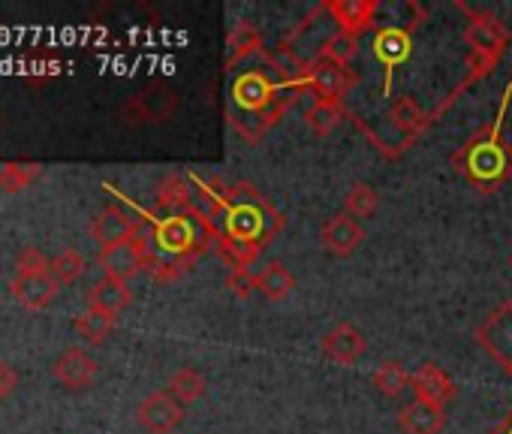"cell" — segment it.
Listing matches in <instances>:
<instances>
[{
	"mask_svg": "<svg viewBox=\"0 0 512 434\" xmlns=\"http://www.w3.org/2000/svg\"><path fill=\"white\" fill-rule=\"evenodd\" d=\"M193 187L199 190V196L205 199L202 214L208 217V224L217 236H229L238 242H250L266 248L278 230L284 227L281 211H275V205L256 190L253 184H220L217 178H196L190 175Z\"/></svg>",
	"mask_w": 512,
	"mask_h": 434,
	"instance_id": "obj_1",
	"label": "cell"
},
{
	"mask_svg": "<svg viewBox=\"0 0 512 434\" xmlns=\"http://www.w3.org/2000/svg\"><path fill=\"white\" fill-rule=\"evenodd\" d=\"M296 91H290L278 76H269L266 70H244L235 76L229 88V118L241 139L260 142L287 112V106L296 100Z\"/></svg>",
	"mask_w": 512,
	"mask_h": 434,
	"instance_id": "obj_2",
	"label": "cell"
},
{
	"mask_svg": "<svg viewBox=\"0 0 512 434\" xmlns=\"http://www.w3.org/2000/svg\"><path fill=\"white\" fill-rule=\"evenodd\" d=\"M509 97H512V85L503 91V103L497 109L494 124L488 130L476 133L473 139H467L464 148L455 154L458 172L479 190H491L512 175V145H506L500 136V121H503V112L509 106Z\"/></svg>",
	"mask_w": 512,
	"mask_h": 434,
	"instance_id": "obj_3",
	"label": "cell"
},
{
	"mask_svg": "<svg viewBox=\"0 0 512 434\" xmlns=\"http://www.w3.org/2000/svg\"><path fill=\"white\" fill-rule=\"evenodd\" d=\"M178 91L163 85V82H151L148 88H142L139 94H133L124 106H121V121L127 127H145V124H163L178 112Z\"/></svg>",
	"mask_w": 512,
	"mask_h": 434,
	"instance_id": "obj_4",
	"label": "cell"
},
{
	"mask_svg": "<svg viewBox=\"0 0 512 434\" xmlns=\"http://www.w3.org/2000/svg\"><path fill=\"white\" fill-rule=\"evenodd\" d=\"M479 347L506 371L512 374V299L500 302L476 329Z\"/></svg>",
	"mask_w": 512,
	"mask_h": 434,
	"instance_id": "obj_5",
	"label": "cell"
},
{
	"mask_svg": "<svg viewBox=\"0 0 512 434\" xmlns=\"http://www.w3.org/2000/svg\"><path fill=\"white\" fill-rule=\"evenodd\" d=\"M467 46L473 49V61L482 64V70H491L494 61L503 55V49L509 46V31L488 13H473V22L464 31Z\"/></svg>",
	"mask_w": 512,
	"mask_h": 434,
	"instance_id": "obj_6",
	"label": "cell"
},
{
	"mask_svg": "<svg viewBox=\"0 0 512 434\" xmlns=\"http://www.w3.org/2000/svg\"><path fill=\"white\" fill-rule=\"evenodd\" d=\"M97 266L103 269V278H112L121 284L136 278L145 269V236H142V230L127 242H118L112 248H100Z\"/></svg>",
	"mask_w": 512,
	"mask_h": 434,
	"instance_id": "obj_7",
	"label": "cell"
},
{
	"mask_svg": "<svg viewBox=\"0 0 512 434\" xmlns=\"http://www.w3.org/2000/svg\"><path fill=\"white\" fill-rule=\"evenodd\" d=\"M353 82H356V76L350 73V67L335 64V61H329L323 55L314 64H308V73H305V91H311L314 100L341 103V97L350 91Z\"/></svg>",
	"mask_w": 512,
	"mask_h": 434,
	"instance_id": "obj_8",
	"label": "cell"
},
{
	"mask_svg": "<svg viewBox=\"0 0 512 434\" xmlns=\"http://www.w3.org/2000/svg\"><path fill=\"white\" fill-rule=\"evenodd\" d=\"M136 416H139V425L148 434H172L181 425V419H184V404L172 392L157 389V392L142 398Z\"/></svg>",
	"mask_w": 512,
	"mask_h": 434,
	"instance_id": "obj_9",
	"label": "cell"
},
{
	"mask_svg": "<svg viewBox=\"0 0 512 434\" xmlns=\"http://www.w3.org/2000/svg\"><path fill=\"white\" fill-rule=\"evenodd\" d=\"M320 242L332 257H353L359 245L365 242V230L356 217L350 214H332L329 221L320 227Z\"/></svg>",
	"mask_w": 512,
	"mask_h": 434,
	"instance_id": "obj_10",
	"label": "cell"
},
{
	"mask_svg": "<svg viewBox=\"0 0 512 434\" xmlns=\"http://www.w3.org/2000/svg\"><path fill=\"white\" fill-rule=\"evenodd\" d=\"M371 49H374V58L380 61V67L386 70V94H389V88H392V73H395V70L410 58V52H413V37H410L407 28H380V31L374 34Z\"/></svg>",
	"mask_w": 512,
	"mask_h": 434,
	"instance_id": "obj_11",
	"label": "cell"
},
{
	"mask_svg": "<svg viewBox=\"0 0 512 434\" xmlns=\"http://www.w3.org/2000/svg\"><path fill=\"white\" fill-rule=\"evenodd\" d=\"M323 10L332 16L338 31H344L350 37H362L365 31L374 28L380 4L377 0H329Z\"/></svg>",
	"mask_w": 512,
	"mask_h": 434,
	"instance_id": "obj_12",
	"label": "cell"
},
{
	"mask_svg": "<svg viewBox=\"0 0 512 434\" xmlns=\"http://www.w3.org/2000/svg\"><path fill=\"white\" fill-rule=\"evenodd\" d=\"M97 371H100L97 359L82 347L64 350L52 365V374L64 389H88L97 380Z\"/></svg>",
	"mask_w": 512,
	"mask_h": 434,
	"instance_id": "obj_13",
	"label": "cell"
},
{
	"mask_svg": "<svg viewBox=\"0 0 512 434\" xmlns=\"http://www.w3.org/2000/svg\"><path fill=\"white\" fill-rule=\"evenodd\" d=\"M365 350H368V341L353 323H338L323 335V353L326 359L338 365H356L365 356Z\"/></svg>",
	"mask_w": 512,
	"mask_h": 434,
	"instance_id": "obj_14",
	"label": "cell"
},
{
	"mask_svg": "<svg viewBox=\"0 0 512 434\" xmlns=\"http://www.w3.org/2000/svg\"><path fill=\"white\" fill-rule=\"evenodd\" d=\"M410 386L416 392V401H428L437 407H446L455 398V383L437 362H422L410 377Z\"/></svg>",
	"mask_w": 512,
	"mask_h": 434,
	"instance_id": "obj_15",
	"label": "cell"
},
{
	"mask_svg": "<svg viewBox=\"0 0 512 434\" xmlns=\"http://www.w3.org/2000/svg\"><path fill=\"white\" fill-rule=\"evenodd\" d=\"M139 233V224H136V217H130L124 208L118 205H109L103 208L94 221H91V236L100 248H112L118 242H127Z\"/></svg>",
	"mask_w": 512,
	"mask_h": 434,
	"instance_id": "obj_16",
	"label": "cell"
},
{
	"mask_svg": "<svg viewBox=\"0 0 512 434\" xmlns=\"http://www.w3.org/2000/svg\"><path fill=\"white\" fill-rule=\"evenodd\" d=\"M58 290H61V284L52 275H16L10 284L13 299L25 311H46L55 302Z\"/></svg>",
	"mask_w": 512,
	"mask_h": 434,
	"instance_id": "obj_17",
	"label": "cell"
},
{
	"mask_svg": "<svg viewBox=\"0 0 512 434\" xmlns=\"http://www.w3.org/2000/svg\"><path fill=\"white\" fill-rule=\"evenodd\" d=\"M446 425V410L428 401H410L401 413H398V428L404 434H440Z\"/></svg>",
	"mask_w": 512,
	"mask_h": 434,
	"instance_id": "obj_18",
	"label": "cell"
},
{
	"mask_svg": "<svg viewBox=\"0 0 512 434\" xmlns=\"http://www.w3.org/2000/svg\"><path fill=\"white\" fill-rule=\"evenodd\" d=\"M263 52V37L253 22H238L226 40V70H235L241 61Z\"/></svg>",
	"mask_w": 512,
	"mask_h": 434,
	"instance_id": "obj_19",
	"label": "cell"
},
{
	"mask_svg": "<svg viewBox=\"0 0 512 434\" xmlns=\"http://www.w3.org/2000/svg\"><path fill=\"white\" fill-rule=\"evenodd\" d=\"M196 208L193 202V187L187 184L184 175H166L157 187V211L163 214H181Z\"/></svg>",
	"mask_w": 512,
	"mask_h": 434,
	"instance_id": "obj_20",
	"label": "cell"
},
{
	"mask_svg": "<svg viewBox=\"0 0 512 434\" xmlns=\"http://www.w3.org/2000/svg\"><path fill=\"white\" fill-rule=\"evenodd\" d=\"M133 302V293L127 284L121 281H112V278H103L91 287V296H88V308H97L103 314H112L118 317L127 305Z\"/></svg>",
	"mask_w": 512,
	"mask_h": 434,
	"instance_id": "obj_21",
	"label": "cell"
},
{
	"mask_svg": "<svg viewBox=\"0 0 512 434\" xmlns=\"http://www.w3.org/2000/svg\"><path fill=\"white\" fill-rule=\"evenodd\" d=\"M214 251H217V257L223 260V266L229 272H250V266L260 260V254H263L260 245L238 242V239H229V236H217L214 239Z\"/></svg>",
	"mask_w": 512,
	"mask_h": 434,
	"instance_id": "obj_22",
	"label": "cell"
},
{
	"mask_svg": "<svg viewBox=\"0 0 512 434\" xmlns=\"http://www.w3.org/2000/svg\"><path fill=\"white\" fill-rule=\"evenodd\" d=\"M256 290L263 293L266 302H284L296 290V278L284 263H269L260 275H256Z\"/></svg>",
	"mask_w": 512,
	"mask_h": 434,
	"instance_id": "obj_23",
	"label": "cell"
},
{
	"mask_svg": "<svg viewBox=\"0 0 512 434\" xmlns=\"http://www.w3.org/2000/svg\"><path fill=\"white\" fill-rule=\"evenodd\" d=\"M341 118H344V106L335 100H314L305 109V121L314 136H329L341 124Z\"/></svg>",
	"mask_w": 512,
	"mask_h": 434,
	"instance_id": "obj_24",
	"label": "cell"
},
{
	"mask_svg": "<svg viewBox=\"0 0 512 434\" xmlns=\"http://www.w3.org/2000/svg\"><path fill=\"white\" fill-rule=\"evenodd\" d=\"M115 320L118 317H112V314H103V311H97V308H85L79 317H76V332H79V338H85L88 344H103L109 335H112V329H115Z\"/></svg>",
	"mask_w": 512,
	"mask_h": 434,
	"instance_id": "obj_25",
	"label": "cell"
},
{
	"mask_svg": "<svg viewBox=\"0 0 512 434\" xmlns=\"http://www.w3.org/2000/svg\"><path fill=\"white\" fill-rule=\"evenodd\" d=\"M374 386L386 398H398L410 386V374L398 359H383L374 371Z\"/></svg>",
	"mask_w": 512,
	"mask_h": 434,
	"instance_id": "obj_26",
	"label": "cell"
},
{
	"mask_svg": "<svg viewBox=\"0 0 512 434\" xmlns=\"http://www.w3.org/2000/svg\"><path fill=\"white\" fill-rule=\"evenodd\" d=\"M166 392H172L181 404H190V401H196V398L205 395V377H202V371H196L193 365H184V368H178V371L169 377Z\"/></svg>",
	"mask_w": 512,
	"mask_h": 434,
	"instance_id": "obj_27",
	"label": "cell"
},
{
	"mask_svg": "<svg viewBox=\"0 0 512 434\" xmlns=\"http://www.w3.org/2000/svg\"><path fill=\"white\" fill-rule=\"evenodd\" d=\"M389 121L401 130V133H419L425 127V112L422 106L410 97L401 94L392 106H389Z\"/></svg>",
	"mask_w": 512,
	"mask_h": 434,
	"instance_id": "obj_28",
	"label": "cell"
},
{
	"mask_svg": "<svg viewBox=\"0 0 512 434\" xmlns=\"http://www.w3.org/2000/svg\"><path fill=\"white\" fill-rule=\"evenodd\" d=\"M43 175L40 163H4L0 166V190L7 193H22L25 187H31L37 178Z\"/></svg>",
	"mask_w": 512,
	"mask_h": 434,
	"instance_id": "obj_29",
	"label": "cell"
},
{
	"mask_svg": "<svg viewBox=\"0 0 512 434\" xmlns=\"http://www.w3.org/2000/svg\"><path fill=\"white\" fill-rule=\"evenodd\" d=\"M85 257H82V251H76V248H67V251H61L58 257H52V266H49V275L61 284V287H67V284H76L79 278H82V272H85Z\"/></svg>",
	"mask_w": 512,
	"mask_h": 434,
	"instance_id": "obj_30",
	"label": "cell"
},
{
	"mask_svg": "<svg viewBox=\"0 0 512 434\" xmlns=\"http://www.w3.org/2000/svg\"><path fill=\"white\" fill-rule=\"evenodd\" d=\"M377 205H380V193L371 184H362V181L353 184L347 199H344V208H347L350 217H374Z\"/></svg>",
	"mask_w": 512,
	"mask_h": 434,
	"instance_id": "obj_31",
	"label": "cell"
},
{
	"mask_svg": "<svg viewBox=\"0 0 512 434\" xmlns=\"http://www.w3.org/2000/svg\"><path fill=\"white\" fill-rule=\"evenodd\" d=\"M359 55V37H350L344 31H335L326 43H323V58L350 67V61Z\"/></svg>",
	"mask_w": 512,
	"mask_h": 434,
	"instance_id": "obj_32",
	"label": "cell"
},
{
	"mask_svg": "<svg viewBox=\"0 0 512 434\" xmlns=\"http://www.w3.org/2000/svg\"><path fill=\"white\" fill-rule=\"evenodd\" d=\"M49 266H52V260L40 248H25L16 260L19 275H49Z\"/></svg>",
	"mask_w": 512,
	"mask_h": 434,
	"instance_id": "obj_33",
	"label": "cell"
},
{
	"mask_svg": "<svg viewBox=\"0 0 512 434\" xmlns=\"http://www.w3.org/2000/svg\"><path fill=\"white\" fill-rule=\"evenodd\" d=\"M226 287L232 290L235 299H250L256 290V275L253 272H229L226 275Z\"/></svg>",
	"mask_w": 512,
	"mask_h": 434,
	"instance_id": "obj_34",
	"label": "cell"
},
{
	"mask_svg": "<svg viewBox=\"0 0 512 434\" xmlns=\"http://www.w3.org/2000/svg\"><path fill=\"white\" fill-rule=\"evenodd\" d=\"M16 386H19V371L10 362L0 359V401L10 398L16 392Z\"/></svg>",
	"mask_w": 512,
	"mask_h": 434,
	"instance_id": "obj_35",
	"label": "cell"
},
{
	"mask_svg": "<svg viewBox=\"0 0 512 434\" xmlns=\"http://www.w3.org/2000/svg\"><path fill=\"white\" fill-rule=\"evenodd\" d=\"M491 434H512V416H506V419H500L494 428H491Z\"/></svg>",
	"mask_w": 512,
	"mask_h": 434,
	"instance_id": "obj_36",
	"label": "cell"
},
{
	"mask_svg": "<svg viewBox=\"0 0 512 434\" xmlns=\"http://www.w3.org/2000/svg\"><path fill=\"white\" fill-rule=\"evenodd\" d=\"M509 269H512V254H509Z\"/></svg>",
	"mask_w": 512,
	"mask_h": 434,
	"instance_id": "obj_37",
	"label": "cell"
}]
</instances>
